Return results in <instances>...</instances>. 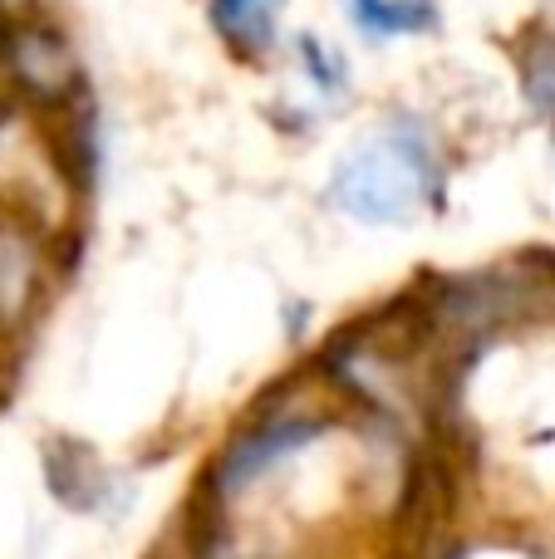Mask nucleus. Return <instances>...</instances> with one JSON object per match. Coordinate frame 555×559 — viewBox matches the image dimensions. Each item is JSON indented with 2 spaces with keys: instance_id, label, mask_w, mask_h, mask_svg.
I'll return each instance as SVG.
<instances>
[{
  "instance_id": "f03ea898",
  "label": "nucleus",
  "mask_w": 555,
  "mask_h": 559,
  "mask_svg": "<svg viewBox=\"0 0 555 559\" xmlns=\"http://www.w3.org/2000/svg\"><path fill=\"white\" fill-rule=\"evenodd\" d=\"M310 437H315L310 423H275V427H265V432L241 437V442L232 447V456H226V466H222V481L226 486L256 481L265 466H275V462H285L291 452H300Z\"/></svg>"
},
{
  "instance_id": "f257e3e1",
  "label": "nucleus",
  "mask_w": 555,
  "mask_h": 559,
  "mask_svg": "<svg viewBox=\"0 0 555 559\" xmlns=\"http://www.w3.org/2000/svg\"><path fill=\"white\" fill-rule=\"evenodd\" d=\"M433 192V163L418 133L399 128V133L364 138L330 182V202L344 216L369 226H403Z\"/></svg>"
},
{
  "instance_id": "7ed1b4c3",
  "label": "nucleus",
  "mask_w": 555,
  "mask_h": 559,
  "mask_svg": "<svg viewBox=\"0 0 555 559\" xmlns=\"http://www.w3.org/2000/svg\"><path fill=\"white\" fill-rule=\"evenodd\" d=\"M281 5L285 0H212V20L236 49L261 55V49H271V39H275Z\"/></svg>"
},
{
  "instance_id": "20e7f679",
  "label": "nucleus",
  "mask_w": 555,
  "mask_h": 559,
  "mask_svg": "<svg viewBox=\"0 0 555 559\" xmlns=\"http://www.w3.org/2000/svg\"><path fill=\"white\" fill-rule=\"evenodd\" d=\"M350 20L374 39L423 35L438 25V5L433 0H350Z\"/></svg>"
}]
</instances>
